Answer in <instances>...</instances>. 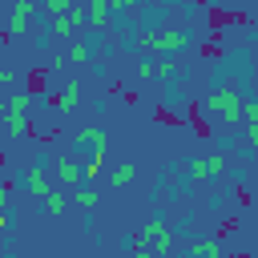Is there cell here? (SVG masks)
<instances>
[{"instance_id": "26", "label": "cell", "mask_w": 258, "mask_h": 258, "mask_svg": "<svg viewBox=\"0 0 258 258\" xmlns=\"http://www.w3.org/2000/svg\"><path fill=\"white\" fill-rule=\"evenodd\" d=\"M4 113H8V97L0 101V125H4Z\"/></svg>"}, {"instance_id": "13", "label": "cell", "mask_w": 258, "mask_h": 258, "mask_svg": "<svg viewBox=\"0 0 258 258\" xmlns=\"http://www.w3.org/2000/svg\"><path fill=\"white\" fill-rule=\"evenodd\" d=\"M77 101H81V85H77V81H69V85L56 93V109H60V113H73V109H77Z\"/></svg>"}, {"instance_id": "27", "label": "cell", "mask_w": 258, "mask_h": 258, "mask_svg": "<svg viewBox=\"0 0 258 258\" xmlns=\"http://www.w3.org/2000/svg\"><path fill=\"white\" fill-rule=\"evenodd\" d=\"M4 226H8V214H4V210H0V230H4Z\"/></svg>"}, {"instance_id": "11", "label": "cell", "mask_w": 258, "mask_h": 258, "mask_svg": "<svg viewBox=\"0 0 258 258\" xmlns=\"http://www.w3.org/2000/svg\"><path fill=\"white\" fill-rule=\"evenodd\" d=\"M185 258H222V242L218 238H198V242H189Z\"/></svg>"}, {"instance_id": "25", "label": "cell", "mask_w": 258, "mask_h": 258, "mask_svg": "<svg viewBox=\"0 0 258 258\" xmlns=\"http://www.w3.org/2000/svg\"><path fill=\"white\" fill-rule=\"evenodd\" d=\"M246 141H250V145L258 149V129H254V125H250V133H246Z\"/></svg>"}, {"instance_id": "14", "label": "cell", "mask_w": 258, "mask_h": 258, "mask_svg": "<svg viewBox=\"0 0 258 258\" xmlns=\"http://www.w3.org/2000/svg\"><path fill=\"white\" fill-rule=\"evenodd\" d=\"M133 177H137V165H129V161H125V165H117V169L109 173V185H113V189H121V185H129Z\"/></svg>"}, {"instance_id": "16", "label": "cell", "mask_w": 258, "mask_h": 258, "mask_svg": "<svg viewBox=\"0 0 258 258\" xmlns=\"http://www.w3.org/2000/svg\"><path fill=\"white\" fill-rule=\"evenodd\" d=\"M69 60H73V64H85V60H89V44H85V40H77V44L69 48Z\"/></svg>"}, {"instance_id": "9", "label": "cell", "mask_w": 258, "mask_h": 258, "mask_svg": "<svg viewBox=\"0 0 258 258\" xmlns=\"http://www.w3.org/2000/svg\"><path fill=\"white\" fill-rule=\"evenodd\" d=\"M52 173H56L60 185H81V181H85V177H81V165L69 161V157H56V161H52Z\"/></svg>"}, {"instance_id": "6", "label": "cell", "mask_w": 258, "mask_h": 258, "mask_svg": "<svg viewBox=\"0 0 258 258\" xmlns=\"http://www.w3.org/2000/svg\"><path fill=\"white\" fill-rule=\"evenodd\" d=\"M85 24H89V20H85V4H73L69 12L52 16V32H56V36H77Z\"/></svg>"}, {"instance_id": "1", "label": "cell", "mask_w": 258, "mask_h": 258, "mask_svg": "<svg viewBox=\"0 0 258 258\" xmlns=\"http://www.w3.org/2000/svg\"><path fill=\"white\" fill-rule=\"evenodd\" d=\"M242 97L234 93V89H214L210 97H206V113L214 117V121H222V125H234L238 117H242Z\"/></svg>"}, {"instance_id": "18", "label": "cell", "mask_w": 258, "mask_h": 258, "mask_svg": "<svg viewBox=\"0 0 258 258\" xmlns=\"http://www.w3.org/2000/svg\"><path fill=\"white\" fill-rule=\"evenodd\" d=\"M77 206L93 210V206H97V194H93V189H77Z\"/></svg>"}, {"instance_id": "20", "label": "cell", "mask_w": 258, "mask_h": 258, "mask_svg": "<svg viewBox=\"0 0 258 258\" xmlns=\"http://www.w3.org/2000/svg\"><path fill=\"white\" fill-rule=\"evenodd\" d=\"M16 85V73L12 69H0V89H12Z\"/></svg>"}, {"instance_id": "29", "label": "cell", "mask_w": 258, "mask_h": 258, "mask_svg": "<svg viewBox=\"0 0 258 258\" xmlns=\"http://www.w3.org/2000/svg\"><path fill=\"white\" fill-rule=\"evenodd\" d=\"M0 48H4V40H0Z\"/></svg>"}, {"instance_id": "17", "label": "cell", "mask_w": 258, "mask_h": 258, "mask_svg": "<svg viewBox=\"0 0 258 258\" xmlns=\"http://www.w3.org/2000/svg\"><path fill=\"white\" fill-rule=\"evenodd\" d=\"M77 0H44V12H52V16H60V12H69Z\"/></svg>"}, {"instance_id": "4", "label": "cell", "mask_w": 258, "mask_h": 258, "mask_svg": "<svg viewBox=\"0 0 258 258\" xmlns=\"http://www.w3.org/2000/svg\"><path fill=\"white\" fill-rule=\"evenodd\" d=\"M185 44H189V36H185L181 28L145 32V36H141V48H153V52H177V48H185Z\"/></svg>"}, {"instance_id": "15", "label": "cell", "mask_w": 258, "mask_h": 258, "mask_svg": "<svg viewBox=\"0 0 258 258\" xmlns=\"http://www.w3.org/2000/svg\"><path fill=\"white\" fill-rule=\"evenodd\" d=\"M44 214H48V218H60V214H64V194H56V189L44 194Z\"/></svg>"}, {"instance_id": "23", "label": "cell", "mask_w": 258, "mask_h": 258, "mask_svg": "<svg viewBox=\"0 0 258 258\" xmlns=\"http://www.w3.org/2000/svg\"><path fill=\"white\" fill-rule=\"evenodd\" d=\"M8 198H12V194H8V181H0V210L8 206Z\"/></svg>"}, {"instance_id": "19", "label": "cell", "mask_w": 258, "mask_h": 258, "mask_svg": "<svg viewBox=\"0 0 258 258\" xmlns=\"http://www.w3.org/2000/svg\"><path fill=\"white\" fill-rule=\"evenodd\" d=\"M242 117H246V121L258 129V101H246V105H242Z\"/></svg>"}, {"instance_id": "24", "label": "cell", "mask_w": 258, "mask_h": 258, "mask_svg": "<svg viewBox=\"0 0 258 258\" xmlns=\"http://www.w3.org/2000/svg\"><path fill=\"white\" fill-rule=\"evenodd\" d=\"M133 258H157V254H153V250H145V246H137V250H133Z\"/></svg>"}, {"instance_id": "21", "label": "cell", "mask_w": 258, "mask_h": 258, "mask_svg": "<svg viewBox=\"0 0 258 258\" xmlns=\"http://www.w3.org/2000/svg\"><path fill=\"white\" fill-rule=\"evenodd\" d=\"M105 4H109V8H121V12H133L137 0H105Z\"/></svg>"}, {"instance_id": "3", "label": "cell", "mask_w": 258, "mask_h": 258, "mask_svg": "<svg viewBox=\"0 0 258 258\" xmlns=\"http://www.w3.org/2000/svg\"><path fill=\"white\" fill-rule=\"evenodd\" d=\"M28 105H32V93H12V97H8L4 129H8L12 137H24V133H28Z\"/></svg>"}, {"instance_id": "7", "label": "cell", "mask_w": 258, "mask_h": 258, "mask_svg": "<svg viewBox=\"0 0 258 258\" xmlns=\"http://www.w3.org/2000/svg\"><path fill=\"white\" fill-rule=\"evenodd\" d=\"M226 169V157L222 153H206V157H194L189 161V177L194 181H206V177H214V173H222Z\"/></svg>"}, {"instance_id": "8", "label": "cell", "mask_w": 258, "mask_h": 258, "mask_svg": "<svg viewBox=\"0 0 258 258\" xmlns=\"http://www.w3.org/2000/svg\"><path fill=\"white\" fill-rule=\"evenodd\" d=\"M28 20H32V0H12V16H8V32L20 36L28 32Z\"/></svg>"}, {"instance_id": "28", "label": "cell", "mask_w": 258, "mask_h": 258, "mask_svg": "<svg viewBox=\"0 0 258 258\" xmlns=\"http://www.w3.org/2000/svg\"><path fill=\"white\" fill-rule=\"evenodd\" d=\"M0 157H4V137H0Z\"/></svg>"}, {"instance_id": "30", "label": "cell", "mask_w": 258, "mask_h": 258, "mask_svg": "<svg viewBox=\"0 0 258 258\" xmlns=\"http://www.w3.org/2000/svg\"><path fill=\"white\" fill-rule=\"evenodd\" d=\"M0 4H4V0H0Z\"/></svg>"}, {"instance_id": "10", "label": "cell", "mask_w": 258, "mask_h": 258, "mask_svg": "<svg viewBox=\"0 0 258 258\" xmlns=\"http://www.w3.org/2000/svg\"><path fill=\"white\" fill-rule=\"evenodd\" d=\"M109 12H113V8H109L105 0H85V20H89L97 32H101V28H109Z\"/></svg>"}, {"instance_id": "12", "label": "cell", "mask_w": 258, "mask_h": 258, "mask_svg": "<svg viewBox=\"0 0 258 258\" xmlns=\"http://www.w3.org/2000/svg\"><path fill=\"white\" fill-rule=\"evenodd\" d=\"M24 185H28L32 194H40V198H44V194H52V185H48V173H44L40 165H32V169H24Z\"/></svg>"}, {"instance_id": "22", "label": "cell", "mask_w": 258, "mask_h": 258, "mask_svg": "<svg viewBox=\"0 0 258 258\" xmlns=\"http://www.w3.org/2000/svg\"><path fill=\"white\" fill-rule=\"evenodd\" d=\"M137 77H153V60H141L137 64Z\"/></svg>"}, {"instance_id": "5", "label": "cell", "mask_w": 258, "mask_h": 258, "mask_svg": "<svg viewBox=\"0 0 258 258\" xmlns=\"http://www.w3.org/2000/svg\"><path fill=\"white\" fill-rule=\"evenodd\" d=\"M73 149H77V153L97 157V153H105V149H109V133H105V129H77Z\"/></svg>"}, {"instance_id": "2", "label": "cell", "mask_w": 258, "mask_h": 258, "mask_svg": "<svg viewBox=\"0 0 258 258\" xmlns=\"http://www.w3.org/2000/svg\"><path fill=\"white\" fill-rule=\"evenodd\" d=\"M133 246H145V250H153L157 258H165L169 250H173V230L161 222V218H153L145 230H137V238H133Z\"/></svg>"}]
</instances>
